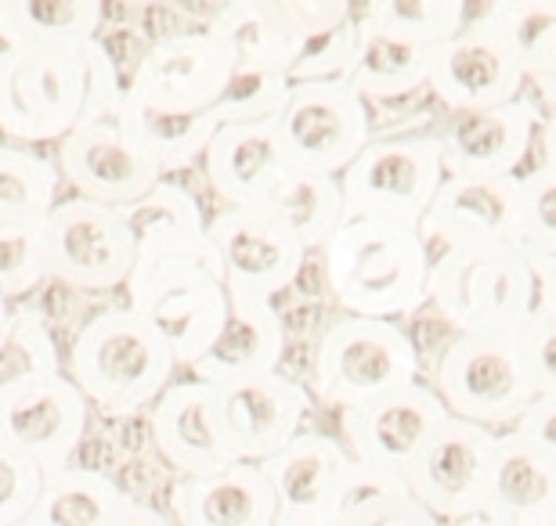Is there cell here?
Wrapping results in <instances>:
<instances>
[{"instance_id":"1","label":"cell","mask_w":556,"mask_h":526,"mask_svg":"<svg viewBox=\"0 0 556 526\" xmlns=\"http://www.w3.org/2000/svg\"><path fill=\"white\" fill-rule=\"evenodd\" d=\"M124 76L102 37L62 48L29 40L0 84V130L15 144L70 138L84 123L116 119Z\"/></svg>"},{"instance_id":"2","label":"cell","mask_w":556,"mask_h":526,"mask_svg":"<svg viewBox=\"0 0 556 526\" xmlns=\"http://www.w3.org/2000/svg\"><path fill=\"white\" fill-rule=\"evenodd\" d=\"M321 274L348 318H408L427 304L430 245L405 223L343 220L321 242Z\"/></svg>"},{"instance_id":"3","label":"cell","mask_w":556,"mask_h":526,"mask_svg":"<svg viewBox=\"0 0 556 526\" xmlns=\"http://www.w3.org/2000/svg\"><path fill=\"white\" fill-rule=\"evenodd\" d=\"M177 364L160 332L130 307H105L70 346V383L109 419H135L174 383Z\"/></svg>"},{"instance_id":"4","label":"cell","mask_w":556,"mask_h":526,"mask_svg":"<svg viewBox=\"0 0 556 526\" xmlns=\"http://www.w3.org/2000/svg\"><path fill=\"white\" fill-rule=\"evenodd\" d=\"M135 234V264L127 274V307L141 310L177 285L220 282V260L206 231V213L185 184L160 181L149 195L119 206Z\"/></svg>"},{"instance_id":"5","label":"cell","mask_w":556,"mask_h":526,"mask_svg":"<svg viewBox=\"0 0 556 526\" xmlns=\"http://www.w3.org/2000/svg\"><path fill=\"white\" fill-rule=\"evenodd\" d=\"M427 299L459 335L514 339L539 299V282L514 245H459L430 256Z\"/></svg>"},{"instance_id":"6","label":"cell","mask_w":556,"mask_h":526,"mask_svg":"<svg viewBox=\"0 0 556 526\" xmlns=\"http://www.w3.org/2000/svg\"><path fill=\"white\" fill-rule=\"evenodd\" d=\"M413 383H419V350L397 321L343 315L321 329L311 354V386L337 408H358Z\"/></svg>"},{"instance_id":"7","label":"cell","mask_w":556,"mask_h":526,"mask_svg":"<svg viewBox=\"0 0 556 526\" xmlns=\"http://www.w3.org/2000/svg\"><path fill=\"white\" fill-rule=\"evenodd\" d=\"M433 394L452 419L481 429L514 425L535 397L520 350L506 335H455L433 368Z\"/></svg>"},{"instance_id":"8","label":"cell","mask_w":556,"mask_h":526,"mask_svg":"<svg viewBox=\"0 0 556 526\" xmlns=\"http://www.w3.org/2000/svg\"><path fill=\"white\" fill-rule=\"evenodd\" d=\"M444 181L438 138H380L340 174L343 220H387L419 228Z\"/></svg>"},{"instance_id":"9","label":"cell","mask_w":556,"mask_h":526,"mask_svg":"<svg viewBox=\"0 0 556 526\" xmlns=\"http://www.w3.org/2000/svg\"><path fill=\"white\" fill-rule=\"evenodd\" d=\"M275 138L286 166L340 177L372 141L369 105L348 80L293 84L275 116Z\"/></svg>"},{"instance_id":"10","label":"cell","mask_w":556,"mask_h":526,"mask_svg":"<svg viewBox=\"0 0 556 526\" xmlns=\"http://www.w3.org/2000/svg\"><path fill=\"white\" fill-rule=\"evenodd\" d=\"M43 274L76 293L124 288L135 264V234L119 209L84 203H54L40 223Z\"/></svg>"},{"instance_id":"11","label":"cell","mask_w":556,"mask_h":526,"mask_svg":"<svg viewBox=\"0 0 556 526\" xmlns=\"http://www.w3.org/2000/svg\"><path fill=\"white\" fill-rule=\"evenodd\" d=\"M495 433L463 419H444L422 444L416 462L402 476V487L433 519L466 523L484 516L488 473H492Z\"/></svg>"},{"instance_id":"12","label":"cell","mask_w":556,"mask_h":526,"mask_svg":"<svg viewBox=\"0 0 556 526\" xmlns=\"http://www.w3.org/2000/svg\"><path fill=\"white\" fill-rule=\"evenodd\" d=\"M448 411L427 383L402 386L394 394L343 408V447L372 479L402 484L408 465L416 462L422 444L438 433Z\"/></svg>"},{"instance_id":"13","label":"cell","mask_w":556,"mask_h":526,"mask_svg":"<svg viewBox=\"0 0 556 526\" xmlns=\"http://www.w3.org/2000/svg\"><path fill=\"white\" fill-rule=\"evenodd\" d=\"M427 91L455 116L498 108L520 98L525 73L498 29L488 22L484 8H473L470 22L433 51Z\"/></svg>"},{"instance_id":"14","label":"cell","mask_w":556,"mask_h":526,"mask_svg":"<svg viewBox=\"0 0 556 526\" xmlns=\"http://www.w3.org/2000/svg\"><path fill=\"white\" fill-rule=\"evenodd\" d=\"M210 242L220 260V285L228 296H250L275 304L304 271V245L261 206L247 209H220L206 220Z\"/></svg>"},{"instance_id":"15","label":"cell","mask_w":556,"mask_h":526,"mask_svg":"<svg viewBox=\"0 0 556 526\" xmlns=\"http://www.w3.org/2000/svg\"><path fill=\"white\" fill-rule=\"evenodd\" d=\"M228 76V51L206 29H181L144 48L124 94L163 112H210Z\"/></svg>"},{"instance_id":"16","label":"cell","mask_w":556,"mask_h":526,"mask_svg":"<svg viewBox=\"0 0 556 526\" xmlns=\"http://www.w3.org/2000/svg\"><path fill=\"white\" fill-rule=\"evenodd\" d=\"M59 177L76 198L94 206H130L163 181L160 166L138 149V141L116 119L84 123L59 141Z\"/></svg>"},{"instance_id":"17","label":"cell","mask_w":556,"mask_h":526,"mask_svg":"<svg viewBox=\"0 0 556 526\" xmlns=\"http://www.w3.org/2000/svg\"><path fill=\"white\" fill-rule=\"evenodd\" d=\"M91 405L70 379L51 375L0 400V444L33 462L40 473H54L80 451Z\"/></svg>"},{"instance_id":"18","label":"cell","mask_w":556,"mask_h":526,"mask_svg":"<svg viewBox=\"0 0 556 526\" xmlns=\"http://www.w3.org/2000/svg\"><path fill=\"white\" fill-rule=\"evenodd\" d=\"M268 479L278 512L332 519L365 484V469L354 465L337 436L329 433H296L282 451L257 465Z\"/></svg>"},{"instance_id":"19","label":"cell","mask_w":556,"mask_h":526,"mask_svg":"<svg viewBox=\"0 0 556 526\" xmlns=\"http://www.w3.org/2000/svg\"><path fill=\"white\" fill-rule=\"evenodd\" d=\"M217 389V419L228 436L236 462L261 465L264 458L304 433L300 425L307 419V389L293 375L268 372L242 383L214 386Z\"/></svg>"},{"instance_id":"20","label":"cell","mask_w":556,"mask_h":526,"mask_svg":"<svg viewBox=\"0 0 556 526\" xmlns=\"http://www.w3.org/2000/svg\"><path fill=\"white\" fill-rule=\"evenodd\" d=\"M520 220V174L517 177H444L433 203L419 220L422 242L441 249L459 245L514 242Z\"/></svg>"},{"instance_id":"21","label":"cell","mask_w":556,"mask_h":526,"mask_svg":"<svg viewBox=\"0 0 556 526\" xmlns=\"http://www.w3.org/2000/svg\"><path fill=\"white\" fill-rule=\"evenodd\" d=\"M152 444L181 479L210 476L236 465L228 436L217 419V389L195 379L170 383L152 405Z\"/></svg>"},{"instance_id":"22","label":"cell","mask_w":556,"mask_h":526,"mask_svg":"<svg viewBox=\"0 0 556 526\" xmlns=\"http://www.w3.org/2000/svg\"><path fill=\"white\" fill-rule=\"evenodd\" d=\"M539 138L525 98L484 112H463L438 138L444 177H517Z\"/></svg>"},{"instance_id":"23","label":"cell","mask_w":556,"mask_h":526,"mask_svg":"<svg viewBox=\"0 0 556 526\" xmlns=\"http://www.w3.org/2000/svg\"><path fill=\"white\" fill-rule=\"evenodd\" d=\"M484 516L509 526H556V447L495 433Z\"/></svg>"},{"instance_id":"24","label":"cell","mask_w":556,"mask_h":526,"mask_svg":"<svg viewBox=\"0 0 556 526\" xmlns=\"http://www.w3.org/2000/svg\"><path fill=\"white\" fill-rule=\"evenodd\" d=\"M286 357V321L268 299L228 296V321L217 343L188 368L195 383L228 386L278 372Z\"/></svg>"},{"instance_id":"25","label":"cell","mask_w":556,"mask_h":526,"mask_svg":"<svg viewBox=\"0 0 556 526\" xmlns=\"http://www.w3.org/2000/svg\"><path fill=\"white\" fill-rule=\"evenodd\" d=\"M206 184L225 209L264 206V198L286 170L282 149L275 138V119L250 127H217L206 152Z\"/></svg>"},{"instance_id":"26","label":"cell","mask_w":556,"mask_h":526,"mask_svg":"<svg viewBox=\"0 0 556 526\" xmlns=\"http://www.w3.org/2000/svg\"><path fill=\"white\" fill-rule=\"evenodd\" d=\"M275 495L257 465L236 462L220 473L177 479L170 490L174 526H271Z\"/></svg>"},{"instance_id":"27","label":"cell","mask_w":556,"mask_h":526,"mask_svg":"<svg viewBox=\"0 0 556 526\" xmlns=\"http://www.w3.org/2000/svg\"><path fill=\"white\" fill-rule=\"evenodd\" d=\"M236 69H293L296 54L304 51V33L286 18L282 0H239V4L210 8L206 26Z\"/></svg>"},{"instance_id":"28","label":"cell","mask_w":556,"mask_h":526,"mask_svg":"<svg viewBox=\"0 0 556 526\" xmlns=\"http://www.w3.org/2000/svg\"><path fill=\"white\" fill-rule=\"evenodd\" d=\"M354 29H358V40H354L343 80L354 87L362 102H397V98H413L427 87L433 62L430 48H419L413 40H402L358 18H354Z\"/></svg>"},{"instance_id":"29","label":"cell","mask_w":556,"mask_h":526,"mask_svg":"<svg viewBox=\"0 0 556 526\" xmlns=\"http://www.w3.org/2000/svg\"><path fill=\"white\" fill-rule=\"evenodd\" d=\"M141 318L160 332L177 368H192L210 346L217 343L228 321V288L203 278V282L177 285L141 310Z\"/></svg>"},{"instance_id":"30","label":"cell","mask_w":556,"mask_h":526,"mask_svg":"<svg viewBox=\"0 0 556 526\" xmlns=\"http://www.w3.org/2000/svg\"><path fill=\"white\" fill-rule=\"evenodd\" d=\"M116 123L160 166V174H181L195 159H203L206 144L217 130L210 112H163L135 102L130 94L119 98Z\"/></svg>"},{"instance_id":"31","label":"cell","mask_w":556,"mask_h":526,"mask_svg":"<svg viewBox=\"0 0 556 526\" xmlns=\"http://www.w3.org/2000/svg\"><path fill=\"white\" fill-rule=\"evenodd\" d=\"M261 209L271 213V217L304 245V253L321 249V242L343 223L340 177L286 166Z\"/></svg>"},{"instance_id":"32","label":"cell","mask_w":556,"mask_h":526,"mask_svg":"<svg viewBox=\"0 0 556 526\" xmlns=\"http://www.w3.org/2000/svg\"><path fill=\"white\" fill-rule=\"evenodd\" d=\"M127 490L102 469L65 465L54 473H43L37 505L29 512V523L37 526H98Z\"/></svg>"},{"instance_id":"33","label":"cell","mask_w":556,"mask_h":526,"mask_svg":"<svg viewBox=\"0 0 556 526\" xmlns=\"http://www.w3.org/2000/svg\"><path fill=\"white\" fill-rule=\"evenodd\" d=\"M488 22L506 40L525 80L556 76V4L553 0H498L484 4Z\"/></svg>"},{"instance_id":"34","label":"cell","mask_w":556,"mask_h":526,"mask_svg":"<svg viewBox=\"0 0 556 526\" xmlns=\"http://www.w3.org/2000/svg\"><path fill=\"white\" fill-rule=\"evenodd\" d=\"M51 375H62V354L48 321L29 307L11 310L0 329V400Z\"/></svg>"},{"instance_id":"35","label":"cell","mask_w":556,"mask_h":526,"mask_svg":"<svg viewBox=\"0 0 556 526\" xmlns=\"http://www.w3.org/2000/svg\"><path fill=\"white\" fill-rule=\"evenodd\" d=\"M556 181L549 159H542L535 170L520 174V220L514 231V249L528 271L535 274L539 288H553L556 282Z\"/></svg>"},{"instance_id":"36","label":"cell","mask_w":556,"mask_h":526,"mask_svg":"<svg viewBox=\"0 0 556 526\" xmlns=\"http://www.w3.org/2000/svg\"><path fill=\"white\" fill-rule=\"evenodd\" d=\"M351 15L402 40H413L419 48L438 51L470 22L473 4L466 0H380V4L351 8Z\"/></svg>"},{"instance_id":"37","label":"cell","mask_w":556,"mask_h":526,"mask_svg":"<svg viewBox=\"0 0 556 526\" xmlns=\"http://www.w3.org/2000/svg\"><path fill=\"white\" fill-rule=\"evenodd\" d=\"M59 184L51 159L22 144H0V217L43 220L59 203Z\"/></svg>"},{"instance_id":"38","label":"cell","mask_w":556,"mask_h":526,"mask_svg":"<svg viewBox=\"0 0 556 526\" xmlns=\"http://www.w3.org/2000/svg\"><path fill=\"white\" fill-rule=\"evenodd\" d=\"M293 80L286 73L268 69H236L231 65L228 84L220 87L217 102L210 105V119L217 127H250V123H268L282 112Z\"/></svg>"},{"instance_id":"39","label":"cell","mask_w":556,"mask_h":526,"mask_svg":"<svg viewBox=\"0 0 556 526\" xmlns=\"http://www.w3.org/2000/svg\"><path fill=\"white\" fill-rule=\"evenodd\" d=\"M11 8H15L26 37L37 43L80 48V43L102 37L105 8L98 0H11Z\"/></svg>"},{"instance_id":"40","label":"cell","mask_w":556,"mask_h":526,"mask_svg":"<svg viewBox=\"0 0 556 526\" xmlns=\"http://www.w3.org/2000/svg\"><path fill=\"white\" fill-rule=\"evenodd\" d=\"M40 223L29 217H0V296L15 299L33 293L43 274V245Z\"/></svg>"},{"instance_id":"41","label":"cell","mask_w":556,"mask_h":526,"mask_svg":"<svg viewBox=\"0 0 556 526\" xmlns=\"http://www.w3.org/2000/svg\"><path fill=\"white\" fill-rule=\"evenodd\" d=\"M337 526H441L402 484H383L365 473V484L343 505Z\"/></svg>"},{"instance_id":"42","label":"cell","mask_w":556,"mask_h":526,"mask_svg":"<svg viewBox=\"0 0 556 526\" xmlns=\"http://www.w3.org/2000/svg\"><path fill=\"white\" fill-rule=\"evenodd\" d=\"M520 361H525L531 383L542 397H556V307L553 288H539V299L531 307L528 321L514 335Z\"/></svg>"},{"instance_id":"43","label":"cell","mask_w":556,"mask_h":526,"mask_svg":"<svg viewBox=\"0 0 556 526\" xmlns=\"http://www.w3.org/2000/svg\"><path fill=\"white\" fill-rule=\"evenodd\" d=\"M354 40H358V29H354V18L343 22L340 29L326 33V37H315L304 43V51L296 54L293 69H289V80L293 84H311V80H343L354 54Z\"/></svg>"},{"instance_id":"44","label":"cell","mask_w":556,"mask_h":526,"mask_svg":"<svg viewBox=\"0 0 556 526\" xmlns=\"http://www.w3.org/2000/svg\"><path fill=\"white\" fill-rule=\"evenodd\" d=\"M40 479L43 473L37 465L0 444V526L29 519L40 495Z\"/></svg>"},{"instance_id":"45","label":"cell","mask_w":556,"mask_h":526,"mask_svg":"<svg viewBox=\"0 0 556 526\" xmlns=\"http://www.w3.org/2000/svg\"><path fill=\"white\" fill-rule=\"evenodd\" d=\"M509 429L520 436H531V440H539V444L556 447V397H535L525 408V415L509 425Z\"/></svg>"},{"instance_id":"46","label":"cell","mask_w":556,"mask_h":526,"mask_svg":"<svg viewBox=\"0 0 556 526\" xmlns=\"http://www.w3.org/2000/svg\"><path fill=\"white\" fill-rule=\"evenodd\" d=\"M26 43L29 37H26V29H22V22L15 18L11 0H0V84H4V76L11 73V65L18 62Z\"/></svg>"},{"instance_id":"47","label":"cell","mask_w":556,"mask_h":526,"mask_svg":"<svg viewBox=\"0 0 556 526\" xmlns=\"http://www.w3.org/2000/svg\"><path fill=\"white\" fill-rule=\"evenodd\" d=\"M98 526H174V523H170V516H163L160 509H152L149 501L124 495V501H119Z\"/></svg>"},{"instance_id":"48","label":"cell","mask_w":556,"mask_h":526,"mask_svg":"<svg viewBox=\"0 0 556 526\" xmlns=\"http://www.w3.org/2000/svg\"><path fill=\"white\" fill-rule=\"evenodd\" d=\"M271 526H337V523L318 516H296V512H278Z\"/></svg>"},{"instance_id":"49","label":"cell","mask_w":556,"mask_h":526,"mask_svg":"<svg viewBox=\"0 0 556 526\" xmlns=\"http://www.w3.org/2000/svg\"><path fill=\"white\" fill-rule=\"evenodd\" d=\"M455 526H509V523H498V519H492V516H473V519L455 523Z\"/></svg>"},{"instance_id":"50","label":"cell","mask_w":556,"mask_h":526,"mask_svg":"<svg viewBox=\"0 0 556 526\" xmlns=\"http://www.w3.org/2000/svg\"><path fill=\"white\" fill-rule=\"evenodd\" d=\"M8 315H11V310H8V299H4V296H0V329H4V321H8Z\"/></svg>"},{"instance_id":"51","label":"cell","mask_w":556,"mask_h":526,"mask_svg":"<svg viewBox=\"0 0 556 526\" xmlns=\"http://www.w3.org/2000/svg\"><path fill=\"white\" fill-rule=\"evenodd\" d=\"M15 526H37V523H29V519H22V523H15Z\"/></svg>"}]
</instances>
